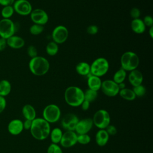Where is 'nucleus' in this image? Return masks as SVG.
I'll list each match as a JSON object with an SVG mask.
<instances>
[{"mask_svg":"<svg viewBox=\"0 0 153 153\" xmlns=\"http://www.w3.org/2000/svg\"><path fill=\"white\" fill-rule=\"evenodd\" d=\"M7 129L8 132L12 135H18L23 130V121L19 119H14L10 121Z\"/></svg>","mask_w":153,"mask_h":153,"instance_id":"nucleus-16","label":"nucleus"},{"mask_svg":"<svg viewBox=\"0 0 153 153\" xmlns=\"http://www.w3.org/2000/svg\"><path fill=\"white\" fill-rule=\"evenodd\" d=\"M29 130L34 139L43 140L49 136L51 127L50 123L43 118H36L32 120V126Z\"/></svg>","mask_w":153,"mask_h":153,"instance_id":"nucleus-1","label":"nucleus"},{"mask_svg":"<svg viewBox=\"0 0 153 153\" xmlns=\"http://www.w3.org/2000/svg\"><path fill=\"white\" fill-rule=\"evenodd\" d=\"M130 26L133 32L137 34L143 33L146 29V26L143 20L140 18L133 19L131 22Z\"/></svg>","mask_w":153,"mask_h":153,"instance_id":"nucleus-21","label":"nucleus"},{"mask_svg":"<svg viewBox=\"0 0 153 153\" xmlns=\"http://www.w3.org/2000/svg\"><path fill=\"white\" fill-rule=\"evenodd\" d=\"M118 94H120V97L123 99L128 101H132L136 97L133 90L128 88H124L123 89L120 90Z\"/></svg>","mask_w":153,"mask_h":153,"instance_id":"nucleus-26","label":"nucleus"},{"mask_svg":"<svg viewBox=\"0 0 153 153\" xmlns=\"http://www.w3.org/2000/svg\"><path fill=\"white\" fill-rule=\"evenodd\" d=\"M118 85V87H119L120 90H121V89H123V88H126V84L124 82H121V83H120Z\"/></svg>","mask_w":153,"mask_h":153,"instance_id":"nucleus-46","label":"nucleus"},{"mask_svg":"<svg viewBox=\"0 0 153 153\" xmlns=\"http://www.w3.org/2000/svg\"><path fill=\"white\" fill-rule=\"evenodd\" d=\"M29 15L31 20L34 24L44 26L48 21V14L44 10L41 8L32 10Z\"/></svg>","mask_w":153,"mask_h":153,"instance_id":"nucleus-13","label":"nucleus"},{"mask_svg":"<svg viewBox=\"0 0 153 153\" xmlns=\"http://www.w3.org/2000/svg\"><path fill=\"white\" fill-rule=\"evenodd\" d=\"M93 125L99 129H105L111 123V117L109 112L105 109L97 111L92 118Z\"/></svg>","mask_w":153,"mask_h":153,"instance_id":"nucleus-7","label":"nucleus"},{"mask_svg":"<svg viewBox=\"0 0 153 153\" xmlns=\"http://www.w3.org/2000/svg\"><path fill=\"white\" fill-rule=\"evenodd\" d=\"M11 91V84L9 81L4 79L0 81V96L5 97Z\"/></svg>","mask_w":153,"mask_h":153,"instance_id":"nucleus-25","label":"nucleus"},{"mask_svg":"<svg viewBox=\"0 0 153 153\" xmlns=\"http://www.w3.org/2000/svg\"><path fill=\"white\" fill-rule=\"evenodd\" d=\"M77 136L78 134L75 132V131H66L63 133L59 143L63 148H71L76 144Z\"/></svg>","mask_w":153,"mask_h":153,"instance_id":"nucleus-14","label":"nucleus"},{"mask_svg":"<svg viewBox=\"0 0 153 153\" xmlns=\"http://www.w3.org/2000/svg\"><path fill=\"white\" fill-rule=\"evenodd\" d=\"M109 64L108 60L104 57L96 59L90 65V74L93 75L101 77L108 71Z\"/></svg>","mask_w":153,"mask_h":153,"instance_id":"nucleus-5","label":"nucleus"},{"mask_svg":"<svg viewBox=\"0 0 153 153\" xmlns=\"http://www.w3.org/2000/svg\"><path fill=\"white\" fill-rule=\"evenodd\" d=\"M84 100L89 102L90 103H91L97 99L98 93L96 91L88 88L85 91H84Z\"/></svg>","mask_w":153,"mask_h":153,"instance_id":"nucleus-29","label":"nucleus"},{"mask_svg":"<svg viewBox=\"0 0 153 153\" xmlns=\"http://www.w3.org/2000/svg\"><path fill=\"white\" fill-rule=\"evenodd\" d=\"M7 44L13 49H20L24 47L25 41L22 37L14 35L7 39Z\"/></svg>","mask_w":153,"mask_h":153,"instance_id":"nucleus-18","label":"nucleus"},{"mask_svg":"<svg viewBox=\"0 0 153 153\" xmlns=\"http://www.w3.org/2000/svg\"><path fill=\"white\" fill-rule=\"evenodd\" d=\"M132 90H133V92L135 94L136 97H142V96H143L145 94L146 91V88L142 84L139 85L137 86L133 87Z\"/></svg>","mask_w":153,"mask_h":153,"instance_id":"nucleus-32","label":"nucleus"},{"mask_svg":"<svg viewBox=\"0 0 153 153\" xmlns=\"http://www.w3.org/2000/svg\"><path fill=\"white\" fill-rule=\"evenodd\" d=\"M14 13V10L13 5H7L3 7L1 11V15L2 19H10Z\"/></svg>","mask_w":153,"mask_h":153,"instance_id":"nucleus-30","label":"nucleus"},{"mask_svg":"<svg viewBox=\"0 0 153 153\" xmlns=\"http://www.w3.org/2000/svg\"><path fill=\"white\" fill-rule=\"evenodd\" d=\"M44 26L42 25L33 24L29 28L30 33L33 35H38L44 31Z\"/></svg>","mask_w":153,"mask_h":153,"instance_id":"nucleus-31","label":"nucleus"},{"mask_svg":"<svg viewBox=\"0 0 153 153\" xmlns=\"http://www.w3.org/2000/svg\"><path fill=\"white\" fill-rule=\"evenodd\" d=\"M149 35L151 36V38H153V26L151 27H149Z\"/></svg>","mask_w":153,"mask_h":153,"instance_id":"nucleus-45","label":"nucleus"},{"mask_svg":"<svg viewBox=\"0 0 153 153\" xmlns=\"http://www.w3.org/2000/svg\"><path fill=\"white\" fill-rule=\"evenodd\" d=\"M90 103L85 100H84V101L82 102L81 105H80L81 106V108L83 111H87L89 108H90Z\"/></svg>","mask_w":153,"mask_h":153,"instance_id":"nucleus-44","label":"nucleus"},{"mask_svg":"<svg viewBox=\"0 0 153 153\" xmlns=\"http://www.w3.org/2000/svg\"><path fill=\"white\" fill-rule=\"evenodd\" d=\"M27 55L31 59L33 58V57H35L37 56H38V51H37L36 48L35 46L32 45H30L27 47Z\"/></svg>","mask_w":153,"mask_h":153,"instance_id":"nucleus-35","label":"nucleus"},{"mask_svg":"<svg viewBox=\"0 0 153 153\" xmlns=\"http://www.w3.org/2000/svg\"><path fill=\"white\" fill-rule=\"evenodd\" d=\"M79 119L73 113H68L63 116L61 120V126L66 131H74Z\"/></svg>","mask_w":153,"mask_h":153,"instance_id":"nucleus-12","label":"nucleus"},{"mask_svg":"<svg viewBox=\"0 0 153 153\" xmlns=\"http://www.w3.org/2000/svg\"><path fill=\"white\" fill-rule=\"evenodd\" d=\"M32 121L29 120H25L24 122H23V128L25 130H30V127L32 126Z\"/></svg>","mask_w":153,"mask_h":153,"instance_id":"nucleus-43","label":"nucleus"},{"mask_svg":"<svg viewBox=\"0 0 153 153\" xmlns=\"http://www.w3.org/2000/svg\"><path fill=\"white\" fill-rule=\"evenodd\" d=\"M47 153H63L62 149L58 144L51 143L47 148Z\"/></svg>","mask_w":153,"mask_h":153,"instance_id":"nucleus-34","label":"nucleus"},{"mask_svg":"<svg viewBox=\"0 0 153 153\" xmlns=\"http://www.w3.org/2000/svg\"><path fill=\"white\" fill-rule=\"evenodd\" d=\"M75 70L81 76H88L90 74V65L85 62H79L76 65Z\"/></svg>","mask_w":153,"mask_h":153,"instance_id":"nucleus-23","label":"nucleus"},{"mask_svg":"<svg viewBox=\"0 0 153 153\" xmlns=\"http://www.w3.org/2000/svg\"><path fill=\"white\" fill-rule=\"evenodd\" d=\"M128 80L133 87H135L142 84L143 76L142 72L136 69L130 72Z\"/></svg>","mask_w":153,"mask_h":153,"instance_id":"nucleus-17","label":"nucleus"},{"mask_svg":"<svg viewBox=\"0 0 153 153\" xmlns=\"http://www.w3.org/2000/svg\"><path fill=\"white\" fill-rule=\"evenodd\" d=\"M100 89L103 94L108 97H115L120 91L118 84L112 79H106L102 81Z\"/></svg>","mask_w":153,"mask_h":153,"instance_id":"nucleus-9","label":"nucleus"},{"mask_svg":"<svg viewBox=\"0 0 153 153\" xmlns=\"http://www.w3.org/2000/svg\"><path fill=\"white\" fill-rule=\"evenodd\" d=\"M126 76H127V72L124 69L121 68L115 72L113 76L112 80L118 84L124 81V80L126 79Z\"/></svg>","mask_w":153,"mask_h":153,"instance_id":"nucleus-27","label":"nucleus"},{"mask_svg":"<svg viewBox=\"0 0 153 153\" xmlns=\"http://www.w3.org/2000/svg\"><path fill=\"white\" fill-rule=\"evenodd\" d=\"M130 16L133 18V19H139L140 16V11L139 8L136 7H133L130 10Z\"/></svg>","mask_w":153,"mask_h":153,"instance_id":"nucleus-36","label":"nucleus"},{"mask_svg":"<svg viewBox=\"0 0 153 153\" xmlns=\"http://www.w3.org/2000/svg\"><path fill=\"white\" fill-rule=\"evenodd\" d=\"M16 25L11 19H2L0 20V37L7 39L16 32Z\"/></svg>","mask_w":153,"mask_h":153,"instance_id":"nucleus-8","label":"nucleus"},{"mask_svg":"<svg viewBox=\"0 0 153 153\" xmlns=\"http://www.w3.org/2000/svg\"><path fill=\"white\" fill-rule=\"evenodd\" d=\"M105 130L109 136H114L117 134V128L111 124L108 126L107 127L105 128Z\"/></svg>","mask_w":153,"mask_h":153,"instance_id":"nucleus-38","label":"nucleus"},{"mask_svg":"<svg viewBox=\"0 0 153 153\" xmlns=\"http://www.w3.org/2000/svg\"><path fill=\"white\" fill-rule=\"evenodd\" d=\"M7 39L0 37V51H4L7 47Z\"/></svg>","mask_w":153,"mask_h":153,"instance_id":"nucleus-41","label":"nucleus"},{"mask_svg":"<svg viewBox=\"0 0 153 153\" xmlns=\"http://www.w3.org/2000/svg\"><path fill=\"white\" fill-rule=\"evenodd\" d=\"M7 106V101L5 97L0 96V113L2 112Z\"/></svg>","mask_w":153,"mask_h":153,"instance_id":"nucleus-40","label":"nucleus"},{"mask_svg":"<svg viewBox=\"0 0 153 153\" xmlns=\"http://www.w3.org/2000/svg\"><path fill=\"white\" fill-rule=\"evenodd\" d=\"M91 141V137L88 134H78L77 136V143L81 145L88 144Z\"/></svg>","mask_w":153,"mask_h":153,"instance_id":"nucleus-33","label":"nucleus"},{"mask_svg":"<svg viewBox=\"0 0 153 153\" xmlns=\"http://www.w3.org/2000/svg\"><path fill=\"white\" fill-rule=\"evenodd\" d=\"M86 30H87V32L88 34L91 35H96L98 32L99 28L96 25H91L88 26L87 27Z\"/></svg>","mask_w":153,"mask_h":153,"instance_id":"nucleus-37","label":"nucleus"},{"mask_svg":"<svg viewBox=\"0 0 153 153\" xmlns=\"http://www.w3.org/2000/svg\"><path fill=\"white\" fill-rule=\"evenodd\" d=\"M142 20L146 27V26L151 27L153 26V19L151 16L149 15L145 16L143 18V20Z\"/></svg>","mask_w":153,"mask_h":153,"instance_id":"nucleus-39","label":"nucleus"},{"mask_svg":"<svg viewBox=\"0 0 153 153\" xmlns=\"http://www.w3.org/2000/svg\"><path fill=\"white\" fill-rule=\"evenodd\" d=\"M140 62L138 55L133 51H128L124 53L120 59L121 68L127 71L136 69Z\"/></svg>","mask_w":153,"mask_h":153,"instance_id":"nucleus-4","label":"nucleus"},{"mask_svg":"<svg viewBox=\"0 0 153 153\" xmlns=\"http://www.w3.org/2000/svg\"><path fill=\"white\" fill-rule=\"evenodd\" d=\"M66 103L72 107H78L84 100V91L77 86H69L65 91Z\"/></svg>","mask_w":153,"mask_h":153,"instance_id":"nucleus-2","label":"nucleus"},{"mask_svg":"<svg viewBox=\"0 0 153 153\" xmlns=\"http://www.w3.org/2000/svg\"><path fill=\"white\" fill-rule=\"evenodd\" d=\"M29 68L31 73L34 75L42 76L49 71L50 63L46 58L37 56L30 59L29 62Z\"/></svg>","mask_w":153,"mask_h":153,"instance_id":"nucleus-3","label":"nucleus"},{"mask_svg":"<svg viewBox=\"0 0 153 153\" xmlns=\"http://www.w3.org/2000/svg\"><path fill=\"white\" fill-rule=\"evenodd\" d=\"M46 53L50 56H55L59 51L58 44L54 41H51L47 44L45 47Z\"/></svg>","mask_w":153,"mask_h":153,"instance_id":"nucleus-28","label":"nucleus"},{"mask_svg":"<svg viewBox=\"0 0 153 153\" xmlns=\"http://www.w3.org/2000/svg\"><path fill=\"white\" fill-rule=\"evenodd\" d=\"M15 0H0V5L5 7L7 5H13Z\"/></svg>","mask_w":153,"mask_h":153,"instance_id":"nucleus-42","label":"nucleus"},{"mask_svg":"<svg viewBox=\"0 0 153 153\" xmlns=\"http://www.w3.org/2000/svg\"><path fill=\"white\" fill-rule=\"evenodd\" d=\"M109 135L108 134L105 129H99L95 136L96 143L99 146L106 145L109 140Z\"/></svg>","mask_w":153,"mask_h":153,"instance_id":"nucleus-19","label":"nucleus"},{"mask_svg":"<svg viewBox=\"0 0 153 153\" xmlns=\"http://www.w3.org/2000/svg\"><path fill=\"white\" fill-rule=\"evenodd\" d=\"M69 32L68 29L63 25L57 26L53 30L51 37L53 41L57 44L64 43L68 39Z\"/></svg>","mask_w":153,"mask_h":153,"instance_id":"nucleus-10","label":"nucleus"},{"mask_svg":"<svg viewBox=\"0 0 153 153\" xmlns=\"http://www.w3.org/2000/svg\"><path fill=\"white\" fill-rule=\"evenodd\" d=\"M14 12L20 16L29 15L32 11L31 4L27 0H16L13 4Z\"/></svg>","mask_w":153,"mask_h":153,"instance_id":"nucleus-11","label":"nucleus"},{"mask_svg":"<svg viewBox=\"0 0 153 153\" xmlns=\"http://www.w3.org/2000/svg\"><path fill=\"white\" fill-rule=\"evenodd\" d=\"M102 80L100 77L91 75V74L88 76L87 85L88 88L97 91L101 88Z\"/></svg>","mask_w":153,"mask_h":153,"instance_id":"nucleus-20","label":"nucleus"},{"mask_svg":"<svg viewBox=\"0 0 153 153\" xmlns=\"http://www.w3.org/2000/svg\"><path fill=\"white\" fill-rule=\"evenodd\" d=\"M60 117V109L56 104H49L43 109L42 118L50 124L57 122Z\"/></svg>","mask_w":153,"mask_h":153,"instance_id":"nucleus-6","label":"nucleus"},{"mask_svg":"<svg viewBox=\"0 0 153 153\" xmlns=\"http://www.w3.org/2000/svg\"><path fill=\"white\" fill-rule=\"evenodd\" d=\"M93 126V123L92 118H84L78 121L74 131L77 134H87L91 130Z\"/></svg>","mask_w":153,"mask_h":153,"instance_id":"nucleus-15","label":"nucleus"},{"mask_svg":"<svg viewBox=\"0 0 153 153\" xmlns=\"http://www.w3.org/2000/svg\"><path fill=\"white\" fill-rule=\"evenodd\" d=\"M22 112L25 120H29L32 121L36 118V110L35 108L30 104H26L24 105L22 108Z\"/></svg>","mask_w":153,"mask_h":153,"instance_id":"nucleus-22","label":"nucleus"},{"mask_svg":"<svg viewBox=\"0 0 153 153\" xmlns=\"http://www.w3.org/2000/svg\"><path fill=\"white\" fill-rule=\"evenodd\" d=\"M63 131L59 127H55L50 131V140L53 143L58 144L60 143L63 135Z\"/></svg>","mask_w":153,"mask_h":153,"instance_id":"nucleus-24","label":"nucleus"}]
</instances>
